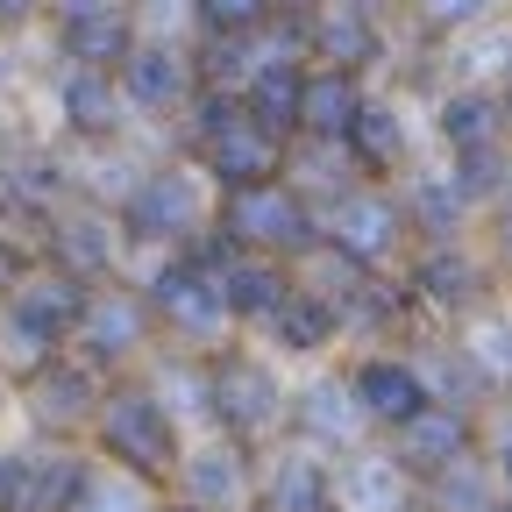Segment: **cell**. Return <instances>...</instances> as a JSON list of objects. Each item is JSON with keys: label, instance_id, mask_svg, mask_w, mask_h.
<instances>
[{"label": "cell", "instance_id": "6da1fadb", "mask_svg": "<svg viewBox=\"0 0 512 512\" xmlns=\"http://www.w3.org/2000/svg\"><path fill=\"white\" fill-rule=\"evenodd\" d=\"M221 228L242 249H306L313 242V221H306V207L292 200L285 185H242V192H228Z\"/></svg>", "mask_w": 512, "mask_h": 512}, {"label": "cell", "instance_id": "7a4b0ae2", "mask_svg": "<svg viewBox=\"0 0 512 512\" xmlns=\"http://www.w3.org/2000/svg\"><path fill=\"white\" fill-rule=\"evenodd\" d=\"M100 427H107V448H114L121 463H136L143 477H150V470H171V456H178L171 413H164L150 392H114L107 413H100Z\"/></svg>", "mask_w": 512, "mask_h": 512}, {"label": "cell", "instance_id": "3957f363", "mask_svg": "<svg viewBox=\"0 0 512 512\" xmlns=\"http://www.w3.org/2000/svg\"><path fill=\"white\" fill-rule=\"evenodd\" d=\"M463 448H470V420L456 406H420L406 427H399V470H456L463 463Z\"/></svg>", "mask_w": 512, "mask_h": 512}, {"label": "cell", "instance_id": "277c9868", "mask_svg": "<svg viewBox=\"0 0 512 512\" xmlns=\"http://www.w3.org/2000/svg\"><path fill=\"white\" fill-rule=\"evenodd\" d=\"M214 413L235 427V434H264L271 420H278V384H271V370L264 363H221L214 370Z\"/></svg>", "mask_w": 512, "mask_h": 512}, {"label": "cell", "instance_id": "5b68a950", "mask_svg": "<svg viewBox=\"0 0 512 512\" xmlns=\"http://www.w3.org/2000/svg\"><path fill=\"white\" fill-rule=\"evenodd\" d=\"M79 313H86V292H79V278L72 271H29L22 285H15V320L29 335H64V328H79Z\"/></svg>", "mask_w": 512, "mask_h": 512}, {"label": "cell", "instance_id": "8992f818", "mask_svg": "<svg viewBox=\"0 0 512 512\" xmlns=\"http://www.w3.org/2000/svg\"><path fill=\"white\" fill-rule=\"evenodd\" d=\"M349 392H356V406H363L370 420H392V427H406L420 406H434L413 363H363Z\"/></svg>", "mask_w": 512, "mask_h": 512}, {"label": "cell", "instance_id": "52a82bcc", "mask_svg": "<svg viewBox=\"0 0 512 512\" xmlns=\"http://www.w3.org/2000/svg\"><path fill=\"white\" fill-rule=\"evenodd\" d=\"M392 242H399V207H392V200H377V192H349V200L335 207V249H342V256L377 264Z\"/></svg>", "mask_w": 512, "mask_h": 512}, {"label": "cell", "instance_id": "ba28073f", "mask_svg": "<svg viewBox=\"0 0 512 512\" xmlns=\"http://www.w3.org/2000/svg\"><path fill=\"white\" fill-rule=\"evenodd\" d=\"M157 313H164V320H178L185 335H207L214 320H221L214 278H207L200 264H171V271L157 278Z\"/></svg>", "mask_w": 512, "mask_h": 512}, {"label": "cell", "instance_id": "9c48e42d", "mask_svg": "<svg viewBox=\"0 0 512 512\" xmlns=\"http://www.w3.org/2000/svg\"><path fill=\"white\" fill-rule=\"evenodd\" d=\"M306 36H313V50L328 57L335 72H349V64H370V57H377V29H370V15H363V8H349V0L320 8Z\"/></svg>", "mask_w": 512, "mask_h": 512}, {"label": "cell", "instance_id": "30bf717a", "mask_svg": "<svg viewBox=\"0 0 512 512\" xmlns=\"http://www.w3.org/2000/svg\"><path fill=\"white\" fill-rule=\"evenodd\" d=\"M207 164H214V178H221L228 192H242V185H271V171H278V143H271V136H256V128L242 121V128H228L221 143H207Z\"/></svg>", "mask_w": 512, "mask_h": 512}, {"label": "cell", "instance_id": "8fae6325", "mask_svg": "<svg viewBox=\"0 0 512 512\" xmlns=\"http://www.w3.org/2000/svg\"><path fill=\"white\" fill-rule=\"evenodd\" d=\"M214 299H221V313H278L292 292H285V278L271 264H256V256H228V264L214 271Z\"/></svg>", "mask_w": 512, "mask_h": 512}, {"label": "cell", "instance_id": "7c38bea8", "mask_svg": "<svg viewBox=\"0 0 512 512\" xmlns=\"http://www.w3.org/2000/svg\"><path fill=\"white\" fill-rule=\"evenodd\" d=\"M299 93H306V79L292 72L285 57H278V64H264V72H256V86H249V128L278 143L285 128H299Z\"/></svg>", "mask_w": 512, "mask_h": 512}, {"label": "cell", "instance_id": "4fadbf2b", "mask_svg": "<svg viewBox=\"0 0 512 512\" xmlns=\"http://www.w3.org/2000/svg\"><path fill=\"white\" fill-rule=\"evenodd\" d=\"M356 114H363V93H356L349 72H320V79H306V93H299V121L313 128V136L342 143Z\"/></svg>", "mask_w": 512, "mask_h": 512}, {"label": "cell", "instance_id": "5bb4252c", "mask_svg": "<svg viewBox=\"0 0 512 512\" xmlns=\"http://www.w3.org/2000/svg\"><path fill=\"white\" fill-rule=\"evenodd\" d=\"M79 328H86L93 356H121V349L143 342V306H136V299H86Z\"/></svg>", "mask_w": 512, "mask_h": 512}, {"label": "cell", "instance_id": "9a60e30c", "mask_svg": "<svg viewBox=\"0 0 512 512\" xmlns=\"http://www.w3.org/2000/svg\"><path fill=\"white\" fill-rule=\"evenodd\" d=\"M185 221H192V185L185 178H150L136 192V207H128V228L136 235H171Z\"/></svg>", "mask_w": 512, "mask_h": 512}, {"label": "cell", "instance_id": "2e32d148", "mask_svg": "<svg viewBox=\"0 0 512 512\" xmlns=\"http://www.w3.org/2000/svg\"><path fill=\"white\" fill-rule=\"evenodd\" d=\"M121 79H128V93H136L143 107H171L185 93V64L171 50H128L121 57Z\"/></svg>", "mask_w": 512, "mask_h": 512}, {"label": "cell", "instance_id": "e0dca14e", "mask_svg": "<svg viewBox=\"0 0 512 512\" xmlns=\"http://www.w3.org/2000/svg\"><path fill=\"white\" fill-rule=\"evenodd\" d=\"M79 498H86V463L79 456H50V463L29 456V512H72Z\"/></svg>", "mask_w": 512, "mask_h": 512}, {"label": "cell", "instance_id": "ac0fdd59", "mask_svg": "<svg viewBox=\"0 0 512 512\" xmlns=\"http://www.w3.org/2000/svg\"><path fill=\"white\" fill-rule=\"evenodd\" d=\"M64 50H72V64L79 72H100V64H121L128 50V15H114V22H64Z\"/></svg>", "mask_w": 512, "mask_h": 512}, {"label": "cell", "instance_id": "d6986e66", "mask_svg": "<svg viewBox=\"0 0 512 512\" xmlns=\"http://www.w3.org/2000/svg\"><path fill=\"white\" fill-rule=\"evenodd\" d=\"M441 136L456 143L463 157H470V150H491V143H498V100H484V93L448 100V107H441Z\"/></svg>", "mask_w": 512, "mask_h": 512}, {"label": "cell", "instance_id": "ffe728a7", "mask_svg": "<svg viewBox=\"0 0 512 512\" xmlns=\"http://www.w3.org/2000/svg\"><path fill=\"white\" fill-rule=\"evenodd\" d=\"M342 505L349 512H392L399 505V463H384V456H363L342 470Z\"/></svg>", "mask_w": 512, "mask_h": 512}, {"label": "cell", "instance_id": "44dd1931", "mask_svg": "<svg viewBox=\"0 0 512 512\" xmlns=\"http://www.w3.org/2000/svg\"><path fill=\"white\" fill-rule=\"evenodd\" d=\"M64 114H72V128H86V136H107V128H114L107 72H72V79H64Z\"/></svg>", "mask_w": 512, "mask_h": 512}, {"label": "cell", "instance_id": "7402d4cb", "mask_svg": "<svg viewBox=\"0 0 512 512\" xmlns=\"http://www.w3.org/2000/svg\"><path fill=\"white\" fill-rule=\"evenodd\" d=\"M313 434H328V441H342V434H356L363 427V406H356V392L349 384H313L306 392V413H299Z\"/></svg>", "mask_w": 512, "mask_h": 512}, {"label": "cell", "instance_id": "603a6c76", "mask_svg": "<svg viewBox=\"0 0 512 512\" xmlns=\"http://www.w3.org/2000/svg\"><path fill=\"white\" fill-rule=\"evenodd\" d=\"M271 512H328V477H320L313 463H278L271 477Z\"/></svg>", "mask_w": 512, "mask_h": 512}, {"label": "cell", "instance_id": "cb8c5ba5", "mask_svg": "<svg viewBox=\"0 0 512 512\" xmlns=\"http://www.w3.org/2000/svg\"><path fill=\"white\" fill-rule=\"evenodd\" d=\"M185 484L200 505H228L242 491V456H228V448H207V456H192L185 463Z\"/></svg>", "mask_w": 512, "mask_h": 512}, {"label": "cell", "instance_id": "d4e9b609", "mask_svg": "<svg viewBox=\"0 0 512 512\" xmlns=\"http://www.w3.org/2000/svg\"><path fill=\"white\" fill-rule=\"evenodd\" d=\"M349 143H356V157H363V164H399V150H406V128H399V114L363 107V114L349 121Z\"/></svg>", "mask_w": 512, "mask_h": 512}, {"label": "cell", "instance_id": "484cf974", "mask_svg": "<svg viewBox=\"0 0 512 512\" xmlns=\"http://www.w3.org/2000/svg\"><path fill=\"white\" fill-rule=\"evenodd\" d=\"M86 406H93V392H86L79 370H43V377H36V413H43V420L64 427V420H79Z\"/></svg>", "mask_w": 512, "mask_h": 512}, {"label": "cell", "instance_id": "4316f807", "mask_svg": "<svg viewBox=\"0 0 512 512\" xmlns=\"http://www.w3.org/2000/svg\"><path fill=\"white\" fill-rule=\"evenodd\" d=\"M271 320H278V335H285L292 349H320V335H328V313H320L313 299H299V292H292Z\"/></svg>", "mask_w": 512, "mask_h": 512}, {"label": "cell", "instance_id": "83f0119b", "mask_svg": "<svg viewBox=\"0 0 512 512\" xmlns=\"http://www.w3.org/2000/svg\"><path fill=\"white\" fill-rule=\"evenodd\" d=\"M420 285H427V299H441V306H463V299L477 292V278H470L463 256H434V264L420 271Z\"/></svg>", "mask_w": 512, "mask_h": 512}, {"label": "cell", "instance_id": "f1b7e54d", "mask_svg": "<svg viewBox=\"0 0 512 512\" xmlns=\"http://www.w3.org/2000/svg\"><path fill=\"white\" fill-rule=\"evenodd\" d=\"M264 8H271V0H200V15H207L214 29H256V22H264Z\"/></svg>", "mask_w": 512, "mask_h": 512}, {"label": "cell", "instance_id": "f546056e", "mask_svg": "<svg viewBox=\"0 0 512 512\" xmlns=\"http://www.w3.org/2000/svg\"><path fill=\"white\" fill-rule=\"evenodd\" d=\"M100 235H107V228H100L93 214L64 228V249H72V264H79V271H86V264H100V256H107V242H100Z\"/></svg>", "mask_w": 512, "mask_h": 512}, {"label": "cell", "instance_id": "4dcf8cb0", "mask_svg": "<svg viewBox=\"0 0 512 512\" xmlns=\"http://www.w3.org/2000/svg\"><path fill=\"white\" fill-rule=\"evenodd\" d=\"M491 8V0H420V15L434 22V29H463V22H477Z\"/></svg>", "mask_w": 512, "mask_h": 512}, {"label": "cell", "instance_id": "1f68e13d", "mask_svg": "<svg viewBox=\"0 0 512 512\" xmlns=\"http://www.w3.org/2000/svg\"><path fill=\"white\" fill-rule=\"evenodd\" d=\"M0 512H29V456L0 463Z\"/></svg>", "mask_w": 512, "mask_h": 512}, {"label": "cell", "instance_id": "d6a6232c", "mask_svg": "<svg viewBox=\"0 0 512 512\" xmlns=\"http://www.w3.org/2000/svg\"><path fill=\"white\" fill-rule=\"evenodd\" d=\"M477 363H484V370H512V328H505V320H484V335H477Z\"/></svg>", "mask_w": 512, "mask_h": 512}, {"label": "cell", "instance_id": "836d02e7", "mask_svg": "<svg viewBox=\"0 0 512 512\" xmlns=\"http://www.w3.org/2000/svg\"><path fill=\"white\" fill-rule=\"evenodd\" d=\"M228 128H242V107L214 93V100L200 107V143H221V136H228Z\"/></svg>", "mask_w": 512, "mask_h": 512}, {"label": "cell", "instance_id": "e575fe53", "mask_svg": "<svg viewBox=\"0 0 512 512\" xmlns=\"http://www.w3.org/2000/svg\"><path fill=\"white\" fill-rule=\"evenodd\" d=\"M128 15V0H57V22H114Z\"/></svg>", "mask_w": 512, "mask_h": 512}, {"label": "cell", "instance_id": "d590c367", "mask_svg": "<svg viewBox=\"0 0 512 512\" xmlns=\"http://www.w3.org/2000/svg\"><path fill=\"white\" fill-rule=\"evenodd\" d=\"M420 207H427L434 221H448V207H463V200H456L448 185H420Z\"/></svg>", "mask_w": 512, "mask_h": 512}, {"label": "cell", "instance_id": "8d00e7d4", "mask_svg": "<svg viewBox=\"0 0 512 512\" xmlns=\"http://www.w3.org/2000/svg\"><path fill=\"white\" fill-rule=\"evenodd\" d=\"M29 8H36V0H0V22H22Z\"/></svg>", "mask_w": 512, "mask_h": 512}, {"label": "cell", "instance_id": "74e56055", "mask_svg": "<svg viewBox=\"0 0 512 512\" xmlns=\"http://www.w3.org/2000/svg\"><path fill=\"white\" fill-rule=\"evenodd\" d=\"M505 491H512V441H505Z\"/></svg>", "mask_w": 512, "mask_h": 512}, {"label": "cell", "instance_id": "f35d334b", "mask_svg": "<svg viewBox=\"0 0 512 512\" xmlns=\"http://www.w3.org/2000/svg\"><path fill=\"white\" fill-rule=\"evenodd\" d=\"M505 256H512V214H505Z\"/></svg>", "mask_w": 512, "mask_h": 512}, {"label": "cell", "instance_id": "ab89813d", "mask_svg": "<svg viewBox=\"0 0 512 512\" xmlns=\"http://www.w3.org/2000/svg\"><path fill=\"white\" fill-rule=\"evenodd\" d=\"M171 512H200V505H171Z\"/></svg>", "mask_w": 512, "mask_h": 512}, {"label": "cell", "instance_id": "60d3db41", "mask_svg": "<svg viewBox=\"0 0 512 512\" xmlns=\"http://www.w3.org/2000/svg\"><path fill=\"white\" fill-rule=\"evenodd\" d=\"M505 86H512V72H505ZM505 114H512V100H505Z\"/></svg>", "mask_w": 512, "mask_h": 512}]
</instances>
